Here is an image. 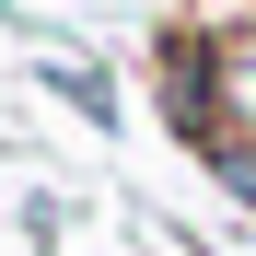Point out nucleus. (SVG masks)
<instances>
[{"instance_id": "nucleus-3", "label": "nucleus", "mask_w": 256, "mask_h": 256, "mask_svg": "<svg viewBox=\"0 0 256 256\" xmlns=\"http://www.w3.org/2000/svg\"><path fill=\"white\" fill-rule=\"evenodd\" d=\"M0 12H12V0H0Z\"/></svg>"}, {"instance_id": "nucleus-2", "label": "nucleus", "mask_w": 256, "mask_h": 256, "mask_svg": "<svg viewBox=\"0 0 256 256\" xmlns=\"http://www.w3.org/2000/svg\"><path fill=\"white\" fill-rule=\"evenodd\" d=\"M47 94H70L82 116H116V94H105V82H94V70H70V58H47Z\"/></svg>"}, {"instance_id": "nucleus-1", "label": "nucleus", "mask_w": 256, "mask_h": 256, "mask_svg": "<svg viewBox=\"0 0 256 256\" xmlns=\"http://www.w3.org/2000/svg\"><path fill=\"white\" fill-rule=\"evenodd\" d=\"M210 105L256 128V35H244V47H222V58H210Z\"/></svg>"}]
</instances>
